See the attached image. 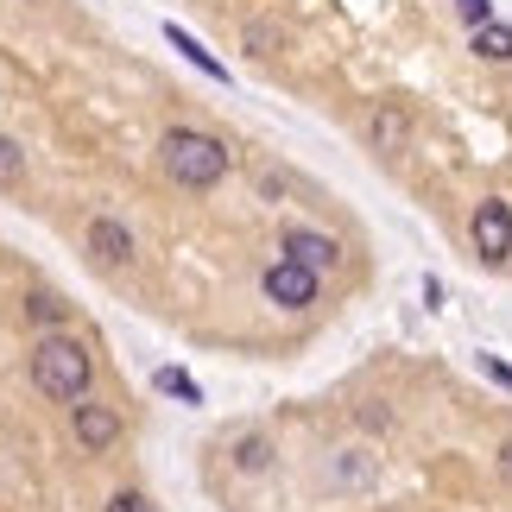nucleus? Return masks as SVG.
I'll use <instances>...</instances> for the list:
<instances>
[{"mask_svg": "<svg viewBox=\"0 0 512 512\" xmlns=\"http://www.w3.org/2000/svg\"><path fill=\"white\" fill-rule=\"evenodd\" d=\"M159 165H165L171 184H184V190H209V184H222V177H228V146L215 140V133L171 127L165 140H159Z\"/></svg>", "mask_w": 512, "mask_h": 512, "instance_id": "obj_1", "label": "nucleus"}, {"mask_svg": "<svg viewBox=\"0 0 512 512\" xmlns=\"http://www.w3.org/2000/svg\"><path fill=\"white\" fill-rule=\"evenodd\" d=\"M89 348L76 336H45L32 348V386L45 392V399H64V405H83L89 392Z\"/></svg>", "mask_w": 512, "mask_h": 512, "instance_id": "obj_2", "label": "nucleus"}, {"mask_svg": "<svg viewBox=\"0 0 512 512\" xmlns=\"http://www.w3.org/2000/svg\"><path fill=\"white\" fill-rule=\"evenodd\" d=\"M317 279H323V272H310V266H298V260L279 253V260L266 266V298L279 310H310V304H317Z\"/></svg>", "mask_w": 512, "mask_h": 512, "instance_id": "obj_3", "label": "nucleus"}, {"mask_svg": "<svg viewBox=\"0 0 512 512\" xmlns=\"http://www.w3.org/2000/svg\"><path fill=\"white\" fill-rule=\"evenodd\" d=\"M468 234H475V253L487 266L512 260V209L500 203V196H487V203L475 209V222H468Z\"/></svg>", "mask_w": 512, "mask_h": 512, "instance_id": "obj_4", "label": "nucleus"}, {"mask_svg": "<svg viewBox=\"0 0 512 512\" xmlns=\"http://www.w3.org/2000/svg\"><path fill=\"white\" fill-rule=\"evenodd\" d=\"M285 260H298V266H310V272H336L342 247L329 241V234H317V228H291V234H285Z\"/></svg>", "mask_w": 512, "mask_h": 512, "instance_id": "obj_5", "label": "nucleus"}, {"mask_svg": "<svg viewBox=\"0 0 512 512\" xmlns=\"http://www.w3.org/2000/svg\"><path fill=\"white\" fill-rule=\"evenodd\" d=\"M70 424H76V443L95 449V456H102V449L121 437V418H114L108 405H70Z\"/></svg>", "mask_w": 512, "mask_h": 512, "instance_id": "obj_6", "label": "nucleus"}, {"mask_svg": "<svg viewBox=\"0 0 512 512\" xmlns=\"http://www.w3.org/2000/svg\"><path fill=\"white\" fill-rule=\"evenodd\" d=\"M89 253H95L102 266H127V260H133V234H127V222L102 215V222L89 228Z\"/></svg>", "mask_w": 512, "mask_h": 512, "instance_id": "obj_7", "label": "nucleus"}, {"mask_svg": "<svg viewBox=\"0 0 512 512\" xmlns=\"http://www.w3.org/2000/svg\"><path fill=\"white\" fill-rule=\"evenodd\" d=\"M165 38H171V51H184V64H196V70L209 76V83H228V64H222L215 51H203V38H190L184 26H177V19L165 26Z\"/></svg>", "mask_w": 512, "mask_h": 512, "instance_id": "obj_8", "label": "nucleus"}, {"mask_svg": "<svg viewBox=\"0 0 512 512\" xmlns=\"http://www.w3.org/2000/svg\"><path fill=\"white\" fill-rule=\"evenodd\" d=\"M481 57V64H512V26H500V19H487V26H475V45H468Z\"/></svg>", "mask_w": 512, "mask_h": 512, "instance_id": "obj_9", "label": "nucleus"}, {"mask_svg": "<svg viewBox=\"0 0 512 512\" xmlns=\"http://www.w3.org/2000/svg\"><path fill=\"white\" fill-rule=\"evenodd\" d=\"M266 462H272V443H266V437H241V443H234V468H247V475H260Z\"/></svg>", "mask_w": 512, "mask_h": 512, "instance_id": "obj_10", "label": "nucleus"}, {"mask_svg": "<svg viewBox=\"0 0 512 512\" xmlns=\"http://www.w3.org/2000/svg\"><path fill=\"white\" fill-rule=\"evenodd\" d=\"M159 392H171V399H184V405H203V386L177 367H159Z\"/></svg>", "mask_w": 512, "mask_h": 512, "instance_id": "obj_11", "label": "nucleus"}, {"mask_svg": "<svg viewBox=\"0 0 512 512\" xmlns=\"http://www.w3.org/2000/svg\"><path fill=\"white\" fill-rule=\"evenodd\" d=\"M373 146H386V152H399L405 146V114H373Z\"/></svg>", "mask_w": 512, "mask_h": 512, "instance_id": "obj_12", "label": "nucleus"}, {"mask_svg": "<svg viewBox=\"0 0 512 512\" xmlns=\"http://www.w3.org/2000/svg\"><path fill=\"white\" fill-rule=\"evenodd\" d=\"M19 177H26V152H19L7 133H0V190H13Z\"/></svg>", "mask_w": 512, "mask_h": 512, "instance_id": "obj_13", "label": "nucleus"}, {"mask_svg": "<svg viewBox=\"0 0 512 512\" xmlns=\"http://www.w3.org/2000/svg\"><path fill=\"white\" fill-rule=\"evenodd\" d=\"M456 13L468 26H487V19H494V0H456Z\"/></svg>", "mask_w": 512, "mask_h": 512, "instance_id": "obj_14", "label": "nucleus"}, {"mask_svg": "<svg viewBox=\"0 0 512 512\" xmlns=\"http://www.w3.org/2000/svg\"><path fill=\"white\" fill-rule=\"evenodd\" d=\"M481 373H487L494 386H506V392H512V367L500 361V354H481Z\"/></svg>", "mask_w": 512, "mask_h": 512, "instance_id": "obj_15", "label": "nucleus"}, {"mask_svg": "<svg viewBox=\"0 0 512 512\" xmlns=\"http://www.w3.org/2000/svg\"><path fill=\"white\" fill-rule=\"evenodd\" d=\"M247 51L253 57H272V26H247Z\"/></svg>", "mask_w": 512, "mask_h": 512, "instance_id": "obj_16", "label": "nucleus"}, {"mask_svg": "<svg viewBox=\"0 0 512 512\" xmlns=\"http://www.w3.org/2000/svg\"><path fill=\"white\" fill-rule=\"evenodd\" d=\"M26 310H32V317H38V323H57V310H64V304H57V298H32Z\"/></svg>", "mask_w": 512, "mask_h": 512, "instance_id": "obj_17", "label": "nucleus"}, {"mask_svg": "<svg viewBox=\"0 0 512 512\" xmlns=\"http://www.w3.org/2000/svg\"><path fill=\"white\" fill-rule=\"evenodd\" d=\"M108 512H152V506H146L140 494H114V500H108Z\"/></svg>", "mask_w": 512, "mask_h": 512, "instance_id": "obj_18", "label": "nucleus"}, {"mask_svg": "<svg viewBox=\"0 0 512 512\" xmlns=\"http://www.w3.org/2000/svg\"><path fill=\"white\" fill-rule=\"evenodd\" d=\"M500 481H506V487H512V443H506V449H500Z\"/></svg>", "mask_w": 512, "mask_h": 512, "instance_id": "obj_19", "label": "nucleus"}]
</instances>
